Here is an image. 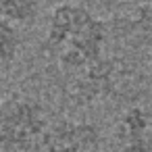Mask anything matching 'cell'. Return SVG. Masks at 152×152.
Wrapping results in <instances>:
<instances>
[{
  "mask_svg": "<svg viewBox=\"0 0 152 152\" xmlns=\"http://www.w3.org/2000/svg\"><path fill=\"white\" fill-rule=\"evenodd\" d=\"M108 27L86 4H54L44 31L46 56L67 75H77L106 52Z\"/></svg>",
  "mask_w": 152,
  "mask_h": 152,
  "instance_id": "cell-1",
  "label": "cell"
},
{
  "mask_svg": "<svg viewBox=\"0 0 152 152\" xmlns=\"http://www.w3.org/2000/svg\"><path fill=\"white\" fill-rule=\"evenodd\" d=\"M40 152H104V137L88 119L61 117L50 121Z\"/></svg>",
  "mask_w": 152,
  "mask_h": 152,
  "instance_id": "cell-3",
  "label": "cell"
},
{
  "mask_svg": "<svg viewBox=\"0 0 152 152\" xmlns=\"http://www.w3.org/2000/svg\"><path fill=\"white\" fill-rule=\"evenodd\" d=\"M48 2L54 7V4H90V2H96V0H48Z\"/></svg>",
  "mask_w": 152,
  "mask_h": 152,
  "instance_id": "cell-8",
  "label": "cell"
},
{
  "mask_svg": "<svg viewBox=\"0 0 152 152\" xmlns=\"http://www.w3.org/2000/svg\"><path fill=\"white\" fill-rule=\"evenodd\" d=\"M146 4H148V9H150V13H152V0H146Z\"/></svg>",
  "mask_w": 152,
  "mask_h": 152,
  "instance_id": "cell-9",
  "label": "cell"
},
{
  "mask_svg": "<svg viewBox=\"0 0 152 152\" xmlns=\"http://www.w3.org/2000/svg\"><path fill=\"white\" fill-rule=\"evenodd\" d=\"M23 50L21 27L0 19V77L7 75L19 61Z\"/></svg>",
  "mask_w": 152,
  "mask_h": 152,
  "instance_id": "cell-6",
  "label": "cell"
},
{
  "mask_svg": "<svg viewBox=\"0 0 152 152\" xmlns=\"http://www.w3.org/2000/svg\"><path fill=\"white\" fill-rule=\"evenodd\" d=\"M125 79V71L117 58L102 56L81 73L73 75L71 98L77 104H100L102 100L113 98Z\"/></svg>",
  "mask_w": 152,
  "mask_h": 152,
  "instance_id": "cell-4",
  "label": "cell"
},
{
  "mask_svg": "<svg viewBox=\"0 0 152 152\" xmlns=\"http://www.w3.org/2000/svg\"><path fill=\"white\" fill-rule=\"evenodd\" d=\"M48 0H0V19L17 27L31 25Z\"/></svg>",
  "mask_w": 152,
  "mask_h": 152,
  "instance_id": "cell-7",
  "label": "cell"
},
{
  "mask_svg": "<svg viewBox=\"0 0 152 152\" xmlns=\"http://www.w3.org/2000/svg\"><path fill=\"white\" fill-rule=\"evenodd\" d=\"M119 152H152V110L133 104L125 108L113 127Z\"/></svg>",
  "mask_w": 152,
  "mask_h": 152,
  "instance_id": "cell-5",
  "label": "cell"
},
{
  "mask_svg": "<svg viewBox=\"0 0 152 152\" xmlns=\"http://www.w3.org/2000/svg\"><path fill=\"white\" fill-rule=\"evenodd\" d=\"M50 117L40 98L13 92L0 98V152H40Z\"/></svg>",
  "mask_w": 152,
  "mask_h": 152,
  "instance_id": "cell-2",
  "label": "cell"
}]
</instances>
